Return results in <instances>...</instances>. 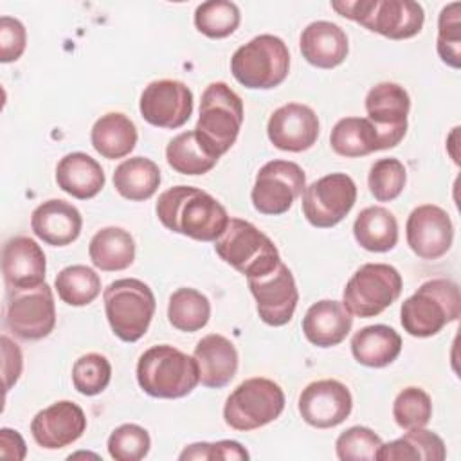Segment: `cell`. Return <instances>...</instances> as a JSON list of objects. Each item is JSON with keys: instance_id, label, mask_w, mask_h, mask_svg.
<instances>
[{"instance_id": "1", "label": "cell", "mask_w": 461, "mask_h": 461, "mask_svg": "<svg viewBox=\"0 0 461 461\" xmlns=\"http://www.w3.org/2000/svg\"><path fill=\"white\" fill-rule=\"evenodd\" d=\"M155 211L166 229L196 241H216L230 220L227 209L214 196L191 185L166 189L158 196Z\"/></svg>"}, {"instance_id": "2", "label": "cell", "mask_w": 461, "mask_h": 461, "mask_svg": "<svg viewBox=\"0 0 461 461\" xmlns=\"http://www.w3.org/2000/svg\"><path fill=\"white\" fill-rule=\"evenodd\" d=\"M137 382L153 398H184L200 384L198 364L175 346H151L139 357Z\"/></svg>"}, {"instance_id": "3", "label": "cell", "mask_w": 461, "mask_h": 461, "mask_svg": "<svg viewBox=\"0 0 461 461\" xmlns=\"http://www.w3.org/2000/svg\"><path fill=\"white\" fill-rule=\"evenodd\" d=\"M461 315V294L450 279H429L402 303L400 322L411 337L427 339L438 335Z\"/></svg>"}, {"instance_id": "4", "label": "cell", "mask_w": 461, "mask_h": 461, "mask_svg": "<svg viewBox=\"0 0 461 461\" xmlns=\"http://www.w3.org/2000/svg\"><path fill=\"white\" fill-rule=\"evenodd\" d=\"M243 124V101L223 81L211 83L200 101V115L194 126L203 149L220 158L236 142Z\"/></svg>"}, {"instance_id": "5", "label": "cell", "mask_w": 461, "mask_h": 461, "mask_svg": "<svg viewBox=\"0 0 461 461\" xmlns=\"http://www.w3.org/2000/svg\"><path fill=\"white\" fill-rule=\"evenodd\" d=\"M331 9L391 40L412 38L425 23L423 7L412 0H342L331 2Z\"/></svg>"}, {"instance_id": "6", "label": "cell", "mask_w": 461, "mask_h": 461, "mask_svg": "<svg viewBox=\"0 0 461 461\" xmlns=\"http://www.w3.org/2000/svg\"><path fill=\"white\" fill-rule=\"evenodd\" d=\"M103 301L108 324L122 342H137L148 331L157 308L151 288L135 277L112 281Z\"/></svg>"}, {"instance_id": "7", "label": "cell", "mask_w": 461, "mask_h": 461, "mask_svg": "<svg viewBox=\"0 0 461 461\" xmlns=\"http://www.w3.org/2000/svg\"><path fill=\"white\" fill-rule=\"evenodd\" d=\"M290 70L286 43L274 34H259L238 47L230 58V72L240 85L252 90L279 86Z\"/></svg>"}, {"instance_id": "8", "label": "cell", "mask_w": 461, "mask_h": 461, "mask_svg": "<svg viewBox=\"0 0 461 461\" xmlns=\"http://www.w3.org/2000/svg\"><path fill=\"white\" fill-rule=\"evenodd\" d=\"M214 250L221 261L245 277H258L270 272L279 261L274 241L254 223L230 218L223 234L214 241Z\"/></svg>"}, {"instance_id": "9", "label": "cell", "mask_w": 461, "mask_h": 461, "mask_svg": "<svg viewBox=\"0 0 461 461\" xmlns=\"http://www.w3.org/2000/svg\"><path fill=\"white\" fill-rule=\"evenodd\" d=\"M285 409L279 384L265 376L243 380L225 400L223 420L234 430H254L277 420Z\"/></svg>"}, {"instance_id": "10", "label": "cell", "mask_w": 461, "mask_h": 461, "mask_svg": "<svg viewBox=\"0 0 461 461\" xmlns=\"http://www.w3.org/2000/svg\"><path fill=\"white\" fill-rule=\"evenodd\" d=\"M402 286V276L393 265L366 263L346 283L342 304L360 319L376 317L400 297Z\"/></svg>"}, {"instance_id": "11", "label": "cell", "mask_w": 461, "mask_h": 461, "mask_svg": "<svg viewBox=\"0 0 461 461\" xmlns=\"http://www.w3.org/2000/svg\"><path fill=\"white\" fill-rule=\"evenodd\" d=\"M56 326L52 288L43 283L34 288L7 292L5 328L22 340H40Z\"/></svg>"}, {"instance_id": "12", "label": "cell", "mask_w": 461, "mask_h": 461, "mask_svg": "<svg viewBox=\"0 0 461 461\" xmlns=\"http://www.w3.org/2000/svg\"><path fill=\"white\" fill-rule=\"evenodd\" d=\"M357 202V185L346 173H330L303 191V214L310 225L330 229L340 223Z\"/></svg>"}, {"instance_id": "13", "label": "cell", "mask_w": 461, "mask_h": 461, "mask_svg": "<svg viewBox=\"0 0 461 461\" xmlns=\"http://www.w3.org/2000/svg\"><path fill=\"white\" fill-rule=\"evenodd\" d=\"M304 187L306 175L299 164L292 160H270L259 167L250 200L258 212L277 216L294 205Z\"/></svg>"}, {"instance_id": "14", "label": "cell", "mask_w": 461, "mask_h": 461, "mask_svg": "<svg viewBox=\"0 0 461 461\" xmlns=\"http://www.w3.org/2000/svg\"><path fill=\"white\" fill-rule=\"evenodd\" d=\"M409 110L411 97L402 85L384 81L369 88L366 95V119L375 126L382 149L394 148L402 142L407 133Z\"/></svg>"}, {"instance_id": "15", "label": "cell", "mask_w": 461, "mask_h": 461, "mask_svg": "<svg viewBox=\"0 0 461 461\" xmlns=\"http://www.w3.org/2000/svg\"><path fill=\"white\" fill-rule=\"evenodd\" d=\"M247 283L265 324L277 328L292 321L299 303V292L292 270L283 261L267 274L247 277Z\"/></svg>"}, {"instance_id": "16", "label": "cell", "mask_w": 461, "mask_h": 461, "mask_svg": "<svg viewBox=\"0 0 461 461\" xmlns=\"http://www.w3.org/2000/svg\"><path fill=\"white\" fill-rule=\"evenodd\" d=\"M139 110L142 119L151 126L176 130L193 113V92L182 81L157 79L142 90Z\"/></svg>"}, {"instance_id": "17", "label": "cell", "mask_w": 461, "mask_h": 461, "mask_svg": "<svg viewBox=\"0 0 461 461\" xmlns=\"http://www.w3.org/2000/svg\"><path fill=\"white\" fill-rule=\"evenodd\" d=\"M409 249L425 261L445 256L454 241V225L445 209L434 203H423L411 211L405 223Z\"/></svg>"}, {"instance_id": "18", "label": "cell", "mask_w": 461, "mask_h": 461, "mask_svg": "<svg viewBox=\"0 0 461 461\" xmlns=\"http://www.w3.org/2000/svg\"><path fill=\"white\" fill-rule=\"evenodd\" d=\"M301 418L317 429L340 425L353 409V396L339 380L324 378L308 384L297 400Z\"/></svg>"}, {"instance_id": "19", "label": "cell", "mask_w": 461, "mask_h": 461, "mask_svg": "<svg viewBox=\"0 0 461 461\" xmlns=\"http://www.w3.org/2000/svg\"><path fill=\"white\" fill-rule=\"evenodd\" d=\"M267 135L268 140L281 151H306L317 142L319 117L306 104L286 103L274 110L268 117Z\"/></svg>"}, {"instance_id": "20", "label": "cell", "mask_w": 461, "mask_h": 461, "mask_svg": "<svg viewBox=\"0 0 461 461\" xmlns=\"http://www.w3.org/2000/svg\"><path fill=\"white\" fill-rule=\"evenodd\" d=\"M86 430V416L83 409L61 400L41 409L31 421V434L34 441L47 450H58L77 441Z\"/></svg>"}, {"instance_id": "21", "label": "cell", "mask_w": 461, "mask_h": 461, "mask_svg": "<svg viewBox=\"0 0 461 461\" xmlns=\"http://www.w3.org/2000/svg\"><path fill=\"white\" fill-rule=\"evenodd\" d=\"M47 261L41 247L29 236H14L2 249V274L7 292L45 283Z\"/></svg>"}, {"instance_id": "22", "label": "cell", "mask_w": 461, "mask_h": 461, "mask_svg": "<svg viewBox=\"0 0 461 461\" xmlns=\"http://www.w3.org/2000/svg\"><path fill=\"white\" fill-rule=\"evenodd\" d=\"M31 229L36 238L52 247L76 241L83 229V216L70 202L52 198L40 203L31 214Z\"/></svg>"}, {"instance_id": "23", "label": "cell", "mask_w": 461, "mask_h": 461, "mask_svg": "<svg viewBox=\"0 0 461 461\" xmlns=\"http://www.w3.org/2000/svg\"><path fill=\"white\" fill-rule=\"evenodd\" d=\"M353 328V315L340 301L322 299L313 303L303 317V333L317 348L339 346Z\"/></svg>"}, {"instance_id": "24", "label": "cell", "mask_w": 461, "mask_h": 461, "mask_svg": "<svg viewBox=\"0 0 461 461\" xmlns=\"http://www.w3.org/2000/svg\"><path fill=\"white\" fill-rule=\"evenodd\" d=\"M200 384L211 389H221L236 376L238 371V351L236 346L220 333H209L198 340L193 353Z\"/></svg>"}, {"instance_id": "25", "label": "cell", "mask_w": 461, "mask_h": 461, "mask_svg": "<svg viewBox=\"0 0 461 461\" xmlns=\"http://www.w3.org/2000/svg\"><path fill=\"white\" fill-rule=\"evenodd\" d=\"M303 58L317 68L339 67L349 50L348 34L333 22L317 20L308 23L299 38Z\"/></svg>"}, {"instance_id": "26", "label": "cell", "mask_w": 461, "mask_h": 461, "mask_svg": "<svg viewBox=\"0 0 461 461\" xmlns=\"http://www.w3.org/2000/svg\"><path fill=\"white\" fill-rule=\"evenodd\" d=\"M106 176L101 164L83 151L67 153L56 166V184L77 200L94 198L104 187Z\"/></svg>"}, {"instance_id": "27", "label": "cell", "mask_w": 461, "mask_h": 461, "mask_svg": "<svg viewBox=\"0 0 461 461\" xmlns=\"http://www.w3.org/2000/svg\"><path fill=\"white\" fill-rule=\"evenodd\" d=\"M400 351V333L385 324L366 326L351 339V353L355 360L367 367H385L398 358Z\"/></svg>"}, {"instance_id": "28", "label": "cell", "mask_w": 461, "mask_h": 461, "mask_svg": "<svg viewBox=\"0 0 461 461\" xmlns=\"http://www.w3.org/2000/svg\"><path fill=\"white\" fill-rule=\"evenodd\" d=\"M137 137L133 121L121 112H108L101 115L90 131L94 149L108 160L130 155L137 144Z\"/></svg>"}, {"instance_id": "29", "label": "cell", "mask_w": 461, "mask_h": 461, "mask_svg": "<svg viewBox=\"0 0 461 461\" xmlns=\"http://www.w3.org/2000/svg\"><path fill=\"white\" fill-rule=\"evenodd\" d=\"M88 256L92 265L103 272L124 270L135 259V240L122 227H103L92 236Z\"/></svg>"}, {"instance_id": "30", "label": "cell", "mask_w": 461, "mask_h": 461, "mask_svg": "<svg viewBox=\"0 0 461 461\" xmlns=\"http://www.w3.org/2000/svg\"><path fill=\"white\" fill-rule=\"evenodd\" d=\"M447 447L443 439L427 429L407 430L402 438L382 443L378 448V461H443Z\"/></svg>"}, {"instance_id": "31", "label": "cell", "mask_w": 461, "mask_h": 461, "mask_svg": "<svg viewBox=\"0 0 461 461\" xmlns=\"http://www.w3.org/2000/svg\"><path fill=\"white\" fill-rule=\"evenodd\" d=\"M353 236L369 252H389L398 243L396 216L382 205L366 207L355 218Z\"/></svg>"}, {"instance_id": "32", "label": "cell", "mask_w": 461, "mask_h": 461, "mask_svg": "<svg viewBox=\"0 0 461 461\" xmlns=\"http://www.w3.org/2000/svg\"><path fill=\"white\" fill-rule=\"evenodd\" d=\"M160 185V169L148 157H130L113 171L115 191L130 202L151 198Z\"/></svg>"}, {"instance_id": "33", "label": "cell", "mask_w": 461, "mask_h": 461, "mask_svg": "<svg viewBox=\"0 0 461 461\" xmlns=\"http://www.w3.org/2000/svg\"><path fill=\"white\" fill-rule=\"evenodd\" d=\"M330 146L337 155L348 158L382 151L380 137L366 117H344L337 121L330 133Z\"/></svg>"}, {"instance_id": "34", "label": "cell", "mask_w": 461, "mask_h": 461, "mask_svg": "<svg viewBox=\"0 0 461 461\" xmlns=\"http://www.w3.org/2000/svg\"><path fill=\"white\" fill-rule=\"evenodd\" d=\"M211 317L209 299L194 288H178L169 295L167 321L178 331L193 333L202 330Z\"/></svg>"}, {"instance_id": "35", "label": "cell", "mask_w": 461, "mask_h": 461, "mask_svg": "<svg viewBox=\"0 0 461 461\" xmlns=\"http://www.w3.org/2000/svg\"><path fill=\"white\" fill-rule=\"evenodd\" d=\"M166 160L180 175H203L218 162L203 149L194 130L182 131L167 142Z\"/></svg>"}, {"instance_id": "36", "label": "cell", "mask_w": 461, "mask_h": 461, "mask_svg": "<svg viewBox=\"0 0 461 461\" xmlns=\"http://www.w3.org/2000/svg\"><path fill=\"white\" fill-rule=\"evenodd\" d=\"M54 288L68 306H86L101 294V277L86 265H70L59 270Z\"/></svg>"}, {"instance_id": "37", "label": "cell", "mask_w": 461, "mask_h": 461, "mask_svg": "<svg viewBox=\"0 0 461 461\" xmlns=\"http://www.w3.org/2000/svg\"><path fill=\"white\" fill-rule=\"evenodd\" d=\"M240 20L238 5L229 0H209L200 4L194 11V27L212 40L230 36L238 29Z\"/></svg>"}, {"instance_id": "38", "label": "cell", "mask_w": 461, "mask_h": 461, "mask_svg": "<svg viewBox=\"0 0 461 461\" xmlns=\"http://www.w3.org/2000/svg\"><path fill=\"white\" fill-rule=\"evenodd\" d=\"M393 418L403 430L421 429L432 418V400L421 387L402 389L393 402Z\"/></svg>"}, {"instance_id": "39", "label": "cell", "mask_w": 461, "mask_h": 461, "mask_svg": "<svg viewBox=\"0 0 461 461\" xmlns=\"http://www.w3.org/2000/svg\"><path fill=\"white\" fill-rule=\"evenodd\" d=\"M405 184H407V169L394 157L376 160L371 166L367 175L369 191L378 202H393L402 194Z\"/></svg>"}, {"instance_id": "40", "label": "cell", "mask_w": 461, "mask_h": 461, "mask_svg": "<svg viewBox=\"0 0 461 461\" xmlns=\"http://www.w3.org/2000/svg\"><path fill=\"white\" fill-rule=\"evenodd\" d=\"M112 378V366L101 353H86L79 357L72 366L74 389L85 396H95L103 393Z\"/></svg>"}, {"instance_id": "41", "label": "cell", "mask_w": 461, "mask_h": 461, "mask_svg": "<svg viewBox=\"0 0 461 461\" xmlns=\"http://www.w3.org/2000/svg\"><path fill=\"white\" fill-rule=\"evenodd\" d=\"M459 2L445 5L438 18V40L436 50L443 63L452 68L461 67V18Z\"/></svg>"}, {"instance_id": "42", "label": "cell", "mask_w": 461, "mask_h": 461, "mask_svg": "<svg viewBox=\"0 0 461 461\" xmlns=\"http://www.w3.org/2000/svg\"><path fill=\"white\" fill-rule=\"evenodd\" d=\"M106 447L110 457L115 461H140L149 452L151 438L144 427L124 423L110 434Z\"/></svg>"}, {"instance_id": "43", "label": "cell", "mask_w": 461, "mask_h": 461, "mask_svg": "<svg viewBox=\"0 0 461 461\" xmlns=\"http://www.w3.org/2000/svg\"><path fill=\"white\" fill-rule=\"evenodd\" d=\"M380 447L382 438L362 425L349 427L335 441V452L340 461H375Z\"/></svg>"}, {"instance_id": "44", "label": "cell", "mask_w": 461, "mask_h": 461, "mask_svg": "<svg viewBox=\"0 0 461 461\" xmlns=\"http://www.w3.org/2000/svg\"><path fill=\"white\" fill-rule=\"evenodd\" d=\"M250 454L245 450V447L234 439H221L216 443H193L189 447H185L178 459H205V461H212V459H249Z\"/></svg>"}, {"instance_id": "45", "label": "cell", "mask_w": 461, "mask_h": 461, "mask_svg": "<svg viewBox=\"0 0 461 461\" xmlns=\"http://www.w3.org/2000/svg\"><path fill=\"white\" fill-rule=\"evenodd\" d=\"M27 45V32L20 20L4 14L0 18V61L11 63L20 59Z\"/></svg>"}, {"instance_id": "46", "label": "cell", "mask_w": 461, "mask_h": 461, "mask_svg": "<svg viewBox=\"0 0 461 461\" xmlns=\"http://www.w3.org/2000/svg\"><path fill=\"white\" fill-rule=\"evenodd\" d=\"M2 375H4V389L5 393L18 382L23 367V357L18 348L7 335H2Z\"/></svg>"}, {"instance_id": "47", "label": "cell", "mask_w": 461, "mask_h": 461, "mask_svg": "<svg viewBox=\"0 0 461 461\" xmlns=\"http://www.w3.org/2000/svg\"><path fill=\"white\" fill-rule=\"evenodd\" d=\"M25 441L23 438L18 434V430H13V429H7L4 427L0 430V456L4 459H14V461H20L25 457Z\"/></svg>"}]
</instances>
